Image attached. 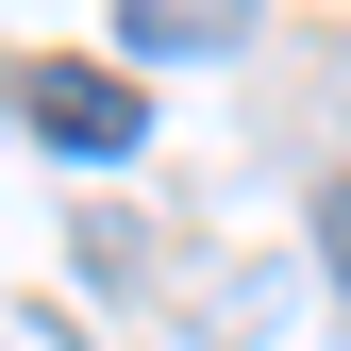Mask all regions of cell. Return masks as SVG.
Wrapping results in <instances>:
<instances>
[{"label":"cell","mask_w":351,"mask_h":351,"mask_svg":"<svg viewBox=\"0 0 351 351\" xmlns=\"http://www.w3.org/2000/svg\"><path fill=\"white\" fill-rule=\"evenodd\" d=\"M117 34H134V51H234L251 0H117Z\"/></svg>","instance_id":"2"},{"label":"cell","mask_w":351,"mask_h":351,"mask_svg":"<svg viewBox=\"0 0 351 351\" xmlns=\"http://www.w3.org/2000/svg\"><path fill=\"white\" fill-rule=\"evenodd\" d=\"M318 251H335V285H351V167H335V201H318Z\"/></svg>","instance_id":"3"},{"label":"cell","mask_w":351,"mask_h":351,"mask_svg":"<svg viewBox=\"0 0 351 351\" xmlns=\"http://www.w3.org/2000/svg\"><path fill=\"white\" fill-rule=\"evenodd\" d=\"M17 84H34V134H51V151H134L151 134V101L117 67H17Z\"/></svg>","instance_id":"1"}]
</instances>
